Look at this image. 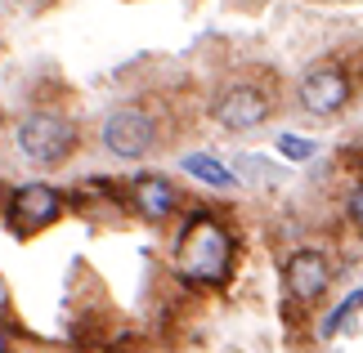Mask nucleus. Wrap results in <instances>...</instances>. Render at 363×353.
I'll return each instance as SVG.
<instances>
[{
	"instance_id": "obj_1",
	"label": "nucleus",
	"mask_w": 363,
	"mask_h": 353,
	"mask_svg": "<svg viewBox=\"0 0 363 353\" xmlns=\"http://www.w3.org/2000/svg\"><path fill=\"white\" fill-rule=\"evenodd\" d=\"M175 268L189 282L216 287V282H225L229 268H233V237L206 215L189 219V228L179 233V242H175Z\"/></svg>"
},
{
	"instance_id": "obj_2",
	"label": "nucleus",
	"mask_w": 363,
	"mask_h": 353,
	"mask_svg": "<svg viewBox=\"0 0 363 353\" xmlns=\"http://www.w3.org/2000/svg\"><path fill=\"white\" fill-rule=\"evenodd\" d=\"M13 139H18V152L27 161L59 166L77 148V125L67 117H59V112H27L18 121V130H13Z\"/></svg>"
},
{
	"instance_id": "obj_3",
	"label": "nucleus",
	"mask_w": 363,
	"mask_h": 353,
	"mask_svg": "<svg viewBox=\"0 0 363 353\" xmlns=\"http://www.w3.org/2000/svg\"><path fill=\"white\" fill-rule=\"evenodd\" d=\"M63 215V197L50 183H23L9 197V228L13 233H40Z\"/></svg>"
},
{
	"instance_id": "obj_4",
	"label": "nucleus",
	"mask_w": 363,
	"mask_h": 353,
	"mask_svg": "<svg viewBox=\"0 0 363 353\" xmlns=\"http://www.w3.org/2000/svg\"><path fill=\"white\" fill-rule=\"evenodd\" d=\"M269 112H274V98L260 86H247V81H233L216 98V121L229 125V130H256V125L269 121Z\"/></svg>"
},
{
	"instance_id": "obj_5",
	"label": "nucleus",
	"mask_w": 363,
	"mask_h": 353,
	"mask_svg": "<svg viewBox=\"0 0 363 353\" xmlns=\"http://www.w3.org/2000/svg\"><path fill=\"white\" fill-rule=\"evenodd\" d=\"M152 139H157V130H152V117L144 108H117L113 117H108V125H104L108 152H113V157H125V161L144 157L152 148Z\"/></svg>"
},
{
	"instance_id": "obj_6",
	"label": "nucleus",
	"mask_w": 363,
	"mask_h": 353,
	"mask_svg": "<svg viewBox=\"0 0 363 353\" xmlns=\"http://www.w3.org/2000/svg\"><path fill=\"white\" fill-rule=\"evenodd\" d=\"M350 103V76L341 67H314L301 76V108L314 117H332Z\"/></svg>"
},
{
	"instance_id": "obj_7",
	"label": "nucleus",
	"mask_w": 363,
	"mask_h": 353,
	"mask_svg": "<svg viewBox=\"0 0 363 353\" xmlns=\"http://www.w3.org/2000/svg\"><path fill=\"white\" fill-rule=\"evenodd\" d=\"M328 282H332V264L318 255V250H296L283 268V287H287L291 300H301V304L318 300V295L328 291Z\"/></svg>"
},
{
	"instance_id": "obj_8",
	"label": "nucleus",
	"mask_w": 363,
	"mask_h": 353,
	"mask_svg": "<svg viewBox=\"0 0 363 353\" xmlns=\"http://www.w3.org/2000/svg\"><path fill=\"white\" fill-rule=\"evenodd\" d=\"M130 202H135V210L144 219H152V224H162L166 215L175 210V188L166 179H157V175H148V179H135V188H130Z\"/></svg>"
},
{
	"instance_id": "obj_9",
	"label": "nucleus",
	"mask_w": 363,
	"mask_h": 353,
	"mask_svg": "<svg viewBox=\"0 0 363 353\" xmlns=\"http://www.w3.org/2000/svg\"><path fill=\"white\" fill-rule=\"evenodd\" d=\"M184 170H189L193 179H206L211 188H229V183H233V170H229V166H220L216 157H206V152H193V157H184Z\"/></svg>"
},
{
	"instance_id": "obj_10",
	"label": "nucleus",
	"mask_w": 363,
	"mask_h": 353,
	"mask_svg": "<svg viewBox=\"0 0 363 353\" xmlns=\"http://www.w3.org/2000/svg\"><path fill=\"white\" fill-rule=\"evenodd\" d=\"M359 308H363V291H350V295H345V304L323 322V335H337V331H341V322H345V318H354Z\"/></svg>"
},
{
	"instance_id": "obj_11",
	"label": "nucleus",
	"mask_w": 363,
	"mask_h": 353,
	"mask_svg": "<svg viewBox=\"0 0 363 353\" xmlns=\"http://www.w3.org/2000/svg\"><path fill=\"white\" fill-rule=\"evenodd\" d=\"M278 152L291 157V161H310L314 157V144H310V139H296V134H278Z\"/></svg>"
},
{
	"instance_id": "obj_12",
	"label": "nucleus",
	"mask_w": 363,
	"mask_h": 353,
	"mask_svg": "<svg viewBox=\"0 0 363 353\" xmlns=\"http://www.w3.org/2000/svg\"><path fill=\"white\" fill-rule=\"evenodd\" d=\"M345 210H350L354 224H363V183H354V188H350V197H345Z\"/></svg>"
},
{
	"instance_id": "obj_13",
	"label": "nucleus",
	"mask_w": 363,
	"mask_h": 353,
	"mask_svg": "<svg viewBox=\"0 0 363 353\" xmlns=\"http://www.w3.org/2000/svg\"><path fill=\"white\" fill-rule=\"evenodd\" d=\"M0 353H9V335L5 331H0Z\"/></svg>"
}]
</instances>
